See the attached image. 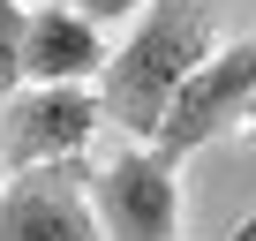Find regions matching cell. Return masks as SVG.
Instances as JSON below:
<instances>
[{"mask_svg":"<svg viewBox=\"0 0 256 241\" xmlns=\"http://www.w3.org/2000/svg\"><path fill=\"white\" fill-rule=\"evenodd\" d=\"M0 241H98L90 218V166H23L0 181Z\"/></svg>","mask_w":256,"mask_h":241,"instance_id":"5","label":"cell"},{"mask_svg":"<svg viewBox=\"0 0 256 241\" xmlns=\"http://www.w3.org/2000/svg\"><path fill=\"white\" fill-rule=\"evenodd\" d=\"M204 60H211V0H144V16L128 23V38L106 53L98 76L106 128H120L128 144H151L174 90Z\"/></svg>","mask_w":256,"mask_h":241,"instance_id":"1","label":"cell"},{"mask_svg":"<svg viewBox=\"0 0 256 241\" xmlns=\"http://www.w3.org/2000/svg\"><path fill=\"white\" fill-rule=\"evenodd\" d=\"M23 16L30 0H0V90H23Z\"/></svg>","mask_w":256,"mask_h":241,"instance_id":"7","label":"cell"},{"mask_svg":"<svg viewBox=\"0 0 256 241\" xmlns=\"http://www.w3.org/2000/svg\"><path fill=\"white\" fill-rule=\"evenodd\" d=\"M98 128H106L98 83H23L8 90V113H0V166L23 174V166L83 158Z\"/></svg>","mask_w":256,"mask_h":241,"instance_id":"3","label":"cell"},{"mask_svg":"<svg viewBox=\"0 0 256 241\" xmlns=\"http://www.w3.org/2000/svg\"><path fill=\"white\" fill-rule=\"evenodd\" d=\"M98 241H181V181L158 144H120L90 166Z\"/></svg>","mask_w":256,"mask_h":241,"instance_id":"2","label":"cell"},{"mask_svg":"<svg viewBox=\"0 0 256 241\" xmlns=\"http://www.w3.org/2000/svg\"><path fill=\"white\" fill-rule=\"evenodd\" d=\"M106 53H113L106 30L68 0H38L23 16V83H98Z\"/></svg>","mask_w":256,"mask_h":241,"instance_id":"6","label":"cell"},{"mask_svg":"<svg viewBox=\"0 0 256 241\" xmlns=\"http://www.w3.org/2000/svg\"><path fill=\"white\" fill-rule=\"evenodd\" d=\"M234 241H256V218H241V226H234Z\"/></svg>","mask_w":256,"mask_h":241,"instance_id":"9","label":"cell"},{"mask_svg":"<svg viewBox=\"0 0 256 241\" xmlns=\"http://www.w3.org/2000/svg\"><path fill=\"white\" fill-rule=\"evenodd\" d=\"M248 106H256V38H241V46H211V60L174 90V106H166V120H158L151 144L181 166L188 151L218 144L234 120H248Z\"/></svg>","mask_w":256,"mask_h":241,"instance_id":"4","label":"cell"},{"mask_svg":"<svg viewBox=\"0 0 256 241\" xmlns=\"http://www.w3.org/2000/svg\"><path fill=\"white\" fill-rule=\"evenodd\" d=\"M68 8L90 16V23L106 30V23H136V16H144V0H68Z\"/></svg>","mask_w":256,"mask_h":241,"instance_id":"8","label":"cell"}]
</instances>
